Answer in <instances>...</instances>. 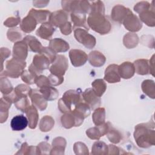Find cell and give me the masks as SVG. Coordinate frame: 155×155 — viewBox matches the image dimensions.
Returning <instances> with one entry per match:
<instances>
[{
	"label": "cell",
	"mask_w": 155,
	"mask_h": 155,
	"mask_svg": "<svg viewBox=\"0 0 155 155\" xmlns=\"http://www.w3.org/2000/svg\"><path fill=\"white\" fill-rule=\"evenodd\" d=\"M136 144L140 148H148L155 144V130L154 121L137 124L133 133Z\"/></svg>",
	"instance_id": "cell-1"
},
{
	"label": "cell",
	"mask_w": 155,
	"mask_h": 155,
	"mask_svg": "<svg viewBox=\"0 0 155 155\" xmlns=\"http://www.w3.org/2000/svg\"><path fill=\"white\" fill-rule=\"evenodd\" d=\"M87 23L88 27L101 35L108 34L111 29V24L105 14L99 12L90 13Z\"/></svg>",
	"instance_id": "cell-2"
},
{
	"label": "cell",
	"mask_w": 155,
	"mask_h": 155,
	"mask_svg": "<svg viewBox=\"0 0 155 155\" xmlns=\"http://www.w3.org/2000/svg\"><path fill=\"white\" fill-rule=\"evenodd\" d=\"M82 91L78 90H68L66 91L62 97L59 99L58 108L62 113L71 111L72 108L82 101Z\"/></svg>",
	"instance_id": "cell-3"
},
{
	"label": "cell",
	"mask_w": 155,
	"mask_h": 155,
	"mask_svg": "<svg viewBox=\"0 0 155 155\" xmlns=\"http://www.w3.org/2000/svg\"><path fill=\"white\" fill-rule=\"evenodd\" d=\"M26 62L15 58L7 61L5 64V69L1 72V76L18 78L26 67Z\"/></svg>",
	"instance_id": "cell-4"
},
{
	"label": "cell",
	"mask_w": 155,
	"mask_h": 155,
	"mask_svg": "<svg viewBox=\"0 0 155 155\" xmlns=\"http://www.w3.org/2000/svg\"><path fill=\"white\" fill-rule=\"evenodd\" d=\"M74 36L76 40L88 49H92L96 45V40L94 36L88 33V31L82 28H76L74 30Z\"/></svg>",
	"instance_id": "cell-5"
},
{
	"label": "cell",
	"mask_w": 155,
	"mask_h": 155,
	"mask_svg": "<svg viewBox=\"0 0 155 155\" xmlns=\"http://www.w3.org/2000/svg\"><path fill=\"white\" fill-rule=\"evenodd\" d=\"M68 68L67 58L62 54H58L52 65L49 68L51 74L59 76H63Z\"/></svg>",
	"instance_id": "cell-6"
},
{
	"label": "cell",
	"mask_w": 155,
	"mask_h": 155,
	"mask_svg": "<svg viewBox=\"0 0 155 155\" xmlns=\"http://www.w3.org/2000/svg\"><path fill=\"white\" fill-rule=\"evenodd\" d=\"M90 111V107L85 102H81L76 105L71 110V113L76 118L77 127H79L83 123L84 119L89 116L91 113Z\"/></svg>",
	"instance_id": "cell-7"
},
{
	"label": "cell",
	"mask_w": 155,
	"mask_h": 155,
	"mask_svg": "<svg viewBox=\"0 0 155 155\" xmlns=\"http://www.w3.org/2000/svg\"><path fill=\"white\" fill-rule=\"evenodd\" d=\"M111 125L110 122H107L100 125H96V127L87 129L85 132L86 134L90 139L99 140L102 136L107 133Z\"/></svg>",
	"instance_id": "cell-8"
},
{
	"label": "cell",
	"mask_w": 155,
	"mask_h": 155,
	"mask_svg": "<svg viewBox=\"0 0 155 155\" xmlns=\"http://www.w3.org/2000/svg\"><path fill=\"white\" fill-rule=\"evenodd\" d=\"M124 27L132 33L139 31L142 27V23L139 18L132 12L129 13L122 22Z\"/></svg>",
	"instance_id": "cell-9"
},
{
	"label": "cell",
	"mask_w": 155,
	"mask_h": 155,
	"mask_svg": "<svg viewBox=\"0 0 155 155\" xmlns=\"http://www.w3.org/2000/svg\"><path fill=\"white\" fill-rule=\"evenodd\" d=\"M34 67L41 74L43 70L48 69L51 63L50 59L45 53L40 52L33 56V62L31 63Z\"/></svg>",
	"instance_id": "cell-10"
},
{
	"label": "cell",
	"mask_w": 155,
	"mask_h": 155,
	"mask_svg": "<svg viewBox=\"0 0 155 155\" xmlns=\"http://www.w3.org/2000/svg\"><path fill=\"white\" fill-rule=\"evenodd\" d=\"M69 58L71 64L76 67L84 65L88 60V56L85 52L79 49L70 50Z\"/></svg>",
	"instance_id": "cell-11"
},
{
	"label": "cell",
	"mask_w": 155,
	"mask_h": 155,
	"mask_svg": "<svg viewBox=\"0 0 155 155\" xmlns=\"http://www.w3.org/2000/svg\"><path fill=\"white\" fill-rule=\"evenodd\" d=\"M82 96L85 102L89 105L91 110H95L101 105V98L93 91L92 88H87L82 93Z\"/></svg>",
	"instance_id": "cell-12"
},
{
	"label": "cell",
	"mask_w": 155,
	"mask_h": 155,
	"mask_svg": "<svg viewBox=\"0 0 155 155\" xmlns=\"http://www.w3.org/2000/svg\"><path fill=\"white\" fill-rule=\"evenodd\" d=\"M131 12V10L124 6L123 5L117 4L114 5L111 12V18L114 22L122 23L126 16Z\"/></svg>",
	"instance_id": "cell-13"
},
{
	"label": "cell",
	"mask_w": 155,
	"mask_h": 155,
	"mask_svg": "<svg viewBox=\"0 0 155 155\" xmlns=\"http://www.w3.org/2000/svg\"><path fill=\"white\" fill-rule=\"evenodd\" d=\"M32 105L40 111H44L47 107V101L44 97L39 90L32 89L30 96Z\"/></svg>",
	"instance_id": "cell-14"
},
{
	"label": "cell",
	"mask_w": 155,
	"mask_h": 155,
	"mask_svg": "<svg viewBox=\"0 0 155 155\" xmlns=\"http://www.w3.org/2000/svg\"><path fill=\"white\" fill-rule=\"evenodd\" d=\"M28 47L26 42L22 39L14 44L13 47V58L25 61L28 55Z\"/></svg>",
	"instance_id": "cell-15"
},
{
	"label": "cell",
	"mask_w": 155,
	"mask_h": 155,
	"mask_svg": "<svg viewBox=\"0 0 155 155\" xmlns=\"http://www.w3.org/2000/svg\"><path fill=\"white\" fill-rule=\"evenodd\" d=\"M68 14L64 10H59L51 13L48 22L55 27H59L61 25L68 21Z\"/></svg>",
	"instance_id": "cell-16"
},
{
	"label": "cell",
	"mask_w": 155,
	"mask_h": 155,
	"mask_svg": "<svg viewBox=\"0 0 155 155\" xmlns=\"http://www.w3.org/2000/svg\"><path fill=\"white\" fill-rule=\"evenodd\" d=\"M104 79L110 84L120 82V77L119 73V65L114 64L109 65L105 70Z\"/></svg>",
	"instance_id": "cell-17"
},
{
	"label": "cell",
	"mask_w": 155,
	"mask_h": 155,
	"mask_svg": "<svg viewBox=\"0 0 155 155\" xmlns=\"http://www.w3.org/2000/svg\"><path fill=\"white\" fill-rule=\"evenodd\" d=\"M54 31V27L48 22H47L41 25V26L37 29L36 35L43 39L50 40Z\"/></svg>",
	"instance_id": "cell-18"
},
{
	"label": "cell",
	"mask_w": 155,
	"mask_h": 155,
	"mask_svg": "<svg viewBox=\"0 0 155 155\" xmlns=\"http://www.w3.org/2000/svg\"><path fill=\"white\" fill-rule=\"evenodd\" d=\"M119 73L120 77L124 79L131 78L135 73L134 64L128 61L122 63L119 65Z\"/></svg>",
	"instance_id": "cell-19"
},
{
	"label": "cell",
	"mask_w": 155,
	"mask_h": 155,
	"mask_svg": "<svg viewBox=\"0 0 155 155\" xmlns=\"http://www.w3.org/2000/svg\"><path fill=\"white\" fill-rule=\"evenodd\" d=\"M48 47L55 53L65 52L70 48L69 44L62 38H53L50 39Z\"/></svg>",
	"instance_id": "cell-20"
},
{
	"label": "cell",
	"mask_w": 155,
	"mask_h": 155,
	"mask_svg": "<svg viewBox=\"0 0 155 155\" xmlns=\"http://www.w3.org/2000/svg\"><path fill=\"white\" fill-rule=\"evenodd\" d=\"M37 24L36 20L31 15L28 14L22 19L20 23V28L24 33H30L35 29Z\"/></svg>",
	"instance_id": "cell-21"
},
{
	"label": "cell",
	"mask_w": 155,
	"mask_h": 155,
	"mask_svg": "<svg viewBox=\"0 0 155 155\" xmlns=\"http://www.w3.org/2000/svg\"><path fill=\"white\" fill-rule=\"evenodd\" d=\"M12 101L3 95L0 99V122H5L8 116V110L12 104Z\"/></svg>",
	"instance_id": "cell-22"
},
{
	"label": "cell",
	"mask_w": 155,
	"mask_h": 155,
	"mask_svg": "<svg viewBox=\"0 0 155 155\" xmlns=\"http://www.w3.org/2000/svg\"><path fill=\"white\" fill-rule=\"evenodd\" d=\"M71 21L73 24V28L84 27L87 31L89 27L87 23L86 15L81 12H74L70 13Z\"/></svg>",
	"instance_id": "cell-23"
},
{
	"label": "cell",
	"mask_w": 155,
	"mask_h": 155,
	"mask_svg": "<svg viewBox=\"0 0 155 155\" xmlns=\"http://www.w3.org/2000/svg\"><path fill=\"white\" fill-rule=\"evenodd\" d=\"M88 59L90 65L95 67L103 66L106 61L105 56L101 52L97 50L91 51L88 56Z\"/></svg>",
	"instance_id": "cell-24"
},
{
	"label": "cell",
	"mask_w": 155,
	"mask_h": 155,
	"mask_svg": "<svg viewBox=\"0 0 155 155\" xmlns=\"http://www.w3.org/2000/svg\"><path fill=\"white\" fill-rule=\"evenodd\" d=\"M66 145L67 142L65 138L62 137H55L52 141L53 148H51L50 154H64Z\"/></svg>",
	"instance_id": "cell-25"
},
{
	"label": "cell",
	"mask_w": 155,
	"mask_h": 155,
	"mask_svg": "<svg viewBox=\"0 0 155 155\" xmlns=\"http://www.w3.org/2000/svg\"><path fill=\"white\" fill-rule=\"evenodd\" d=\"M25 114L28 121V127L31 129H35L39 120V114L37 108L33 105H30Z\"/></svg>",
	"instance_id": "cell-26"
},
{
	"label": "cell",
	"mask_w": 155,
	"mask_h": 155,
	"mask_svg": "<svg viewBox=\"0 0 155 155\" xmlns=\"http://www.w3.org/2000/svg\"><path fill=\"white\" fill-rule=\"evenodd\" d=\"M28 125V119L24 115H17L13 117L10 126L13 131H21L24 130Z\"/></svg>",
	"instance_id": "cell-27"
},
{
	"label": "cell",
	"mask_w": 155,
	"mask_h": 155,
	"mask_svg": "<svg viewBox=\"0 0 155 155\" xmlns=\"http://www.w3.org/2000/svg\"><path fill=\"white\" fill-rule=\"evenodd\" d=\"M139 16L140 21L145 23L147 25L151 27L155 26L154 6L139 13Z\"/></svg>",
	"instance_id": "cell-28"
},
{
	"label": "cell",
	"mask_w": 155,
	"mask_h": 155,
	"mask_svg": "<svg viewBox=\"0 0 155 155\" xmlns=\"http://www.w3.org/2000/svg\"><path fill=\"white\" fill-rule=\"evenodd\" d=\"M28 14L31 15L36 20L38 24H43L48 22L51 12L47 10H36L31 8Z\"/></svg>",
	"instance_id": "cell-29"
},
{
	"label": "cell",
	"mask_w": 155,
	"mask_h": 155,
	"mask_svg": "<svg viewBox=\"0 0 155 155\" xmlns=\"http://www.w3.org/2000/svg\"><path fill=\"white\" fill-rule=\"evenodd\" d=\"M39 88L40 92L47 101L56 100L59 96L58 90L51 85H45Z\"/></svg>",
	"instance_id": "cell-30"
},
{
	"label": "cell",
	"mask_w": 155,
	"mask_h": 155,
	"mask_svg": "<svg viewBox=\"0 0 155 155\" xmlns=\"http://www.w3.org/2000/svg\"><path fill=\"white\" fill-rule=\"evenodd\" d=\"M23 40L26 42L28 50L34 53H39L43 46L39 40L33 36L27 35L23 38Z\"/></svg>",
	"instance_id": "cell-31"
},
{
	"label": "cell",
	"mask_w": 155,
	"mask_h": 155,
	"mask_svg": "<svg viewBox=\"0 0 155 155\" xmlns=\"http://www.w3.org/2000/svg\"><path fill=\"white\" fill-rule=\"evenodd\" d=\"M135 72L140 75H146L150 73L149 61L148 59H140L136 60L134 63Z\"/></svg>",
	"instance_id": "cell-32"
},
{
	"label": "cell",
	"mask_w": 155,
	"mask_h": 155,
	"mask_svg": "<svg viewBox=\"0 0 155 155\" xmlns=\"http://www.w3.org/2000/svg\"><path fill=\"white\" fill-rule=\"evenodd\" d=\"M139 37L135 33L129 32L126 33L123 38V44L128 49L135 48L139 43Z\"/></svg>",
	"instance_id": "cell-33"
},
{
	"label": "cell",
	"mask_w": 155,
	"mask_h": 155,
	"mask_svg": "<svg viewBox=\"0 0 155 155\" xmlns=\"http://www.w3.org/2000/svg\"><path fill=\"white\" fill-rule=\"evenodd\" d=\"M81 1H62L61 5L64 10L67 13L81 12Z\"/></svg>",
	"instance_id": "cell-34"
},
{
	"label": "cell",
	"mask_w": 155,
	"mask_h": 155,
	"mask_svg": "<svg viewBox=\"0 0 155 155\" xmlns=\"http://www.w3.org/2000/svg\"><path fill=\"white\" fill-rule=\"evenodd\" d=\"M141 88L144 94L151 99L155 98V84L150 79L144 80L141 84Z\"/></svg>",
	"instance_id": "cell-35"
},
{
	"label": "cell",
	"mask_w": 155,
	"mask_h": 155,
	"mask_svg": "<svg viewBox=\"0 0 155 155\" xmlns=\"http://www.w3.org/2000/svg\"><path fill=\"white\" fill-rule=\"evenodd\" d=\"M108 153V146L102 141L95 142L92 147L91 154L93 155H106Z\"/></svg>",
	"instance_id": "cell-36"
},
{
	"label": "cell",
	"mask_w": 155,
	"mask_h": 155,
	"mask_svg": "<svg viewBox=\"0 0 155 155\" xmlns=\"http://www.w3.org/2000/svg\"><path fill=\"white\" fill-rule=\"evenodd\" d=\"M62 125L66 129H70L73 127H76V121L74 116L71 111L64 113L61 117Z\"/></svg>",
	"instance_id": "cell-37"
},
{
	"label": "cell",
	"mask_w": 155,
	"mask_h": 155,
	"mask_svg": "<svg viewBox=\"0 0 155 155\" xmlns=\"http://www.w3.org/2000/svg\"><path fill=\"white\" fill-rule=\"evenodd\" d=\"M54 125V119L50 116L46 115L42 117L41 119L39 124V127L42 132H48L53 128Z\"/></svg>",
	"instance_id": "cell-38"
},
{
	"label": "cell",
	"mask_w": 155,
	"mask_h": 155,
	"mask_svg": "<svg viewBox=\"0 0 155 155\" xmlns=\"http://www.w3.org/2000/svg\"><path fill=\"white\" fill-rule=\"evenodd\" d=\"M92 120L94 124L96 126L105 123V110L103 107H98L95 109L92 114Z\"/></svg>",
	"instance_id": "cell-39"
},
{
	"label": "cell",
	"mask_w": 155,
	"mask_h": 155,
	"mask_svg": "<svg viewBox=\"0 0 155 155\" xmlns=\"http://www.w3.org/2000/svg\"><path fill=\"white\" fill-rule=\"evenodd\" d=\"M91 86L92 90L99 97H101L107 89V84L102 79H97L94 80L91 83Z\"/></svg>",
	"instance_id": "cell-40"
},
{
	"label": "cell",
	"mask_w": 155,
	"mask_h": 155,
	"mask_svg": "<svg viewBox=\"0 0 155 155\" xmlns=\"http://www.w3.org/2000/svg\"><path fill=\"white\" fill-rule=\"evenodd\" d=\"M23 31L19 27H14L9 28L7 32L8 39L13 42L21 41L23 37Z\"/></svg>",
	"instance_id": "cell-41"
},
{
	"label": "cell",
	"mask_w": 155,
	"mask_h": 155,
	"mask_svg": "<svg viewBox=\"0 0 155 155\" xmlns=\"http://www.w3.org/2000/svg\"><path fill=\"white\" fill-rule=\"evenodd\" d=\"M106 134L109 141L114 144L119 143L122 139L123 137L122 133L113 127L111 125Z\"/></svg>",
	"instance_id": "cell-42"
},
{
	"label": "cell",
	"mask_w": 155,
	"mask_h": 155,
	"mask_svg": "<svg viewBox=\"0 0 155 155\" xmlns=\"http://www.w3.org/2000/svg\"><path fill=\"white\" fill-rule=\"evenodd\" d=\"M31 90L32 89L28 85L26 84H21L17 85L14 89L15 93L16 96V100L19 97L30 96Z\"/></svg>",
	"instance_id": "cell-43"
},
{
	"label": "cell",
	"mask_w": 155,
	"mask_h": 155,
	"mask_svg": "<svg viewBox=\"0 0 155 155\" xmlns=\"http://www.w3.org/2000/svg\"><path fill=\"white\" fill-rule=\"evenodd\" d=\"M0 90L3 95L11 93L13 91V87L10 81L5 76H1L0 78Z\"/></svg>",
	"instance_id": "cell-44"
},
{
	"label": "cell",
	"mask_w": 155,
	"mask_h": 155,
	"mask_svg": "<svg viewBox=\"0 0 155 155\" xmlns=\"http://www.w3.org/2000/svg\"><path fill=\"white\" fill-rule=\"evenodd\" d=\"M21 79L22 81L25 82L26 84L28 85H31L33 84H35L36 79L38 78V76L36 75L35 73L33 72L26 70H24L21 74Z\"/></svg>",
	"instance_id": "cell-45"
},
{
	"label": "cell",
	"mask_w": 155,
	"mask_h": 155,
	"mask_svg": "<svg viewBox=\"0 0 155 155\" xmlns=\"http://www.w3.org/2000/svg\"><path fill=\"white\" fill-rule=\"evenodd\" d=\"M14 104L16 108L23 113H25L30 107V102L27 97H19Z\"/></svg>",
	"instance_id": "cell-46"
},
{
	"label": "cell",
	"mask_w": 155,
	"mask_h": 155,
	"mask_svg": "<svg viewBox=\"0 0 155 155\" xmlns=\"http://www.w3.org/2000/svg\"><path fill=\"white\" fill-rule=\"evenodd\" d=\"M16 154H36V147L29 146L27 143L24 142Z\"/></svg>",
	"instance_id": "cell-47"
},
{
	"label": "cell",
	"mask_w": 155,
	"mask_h": 155,
	"mask_svg": "<svg viewBox=\"0 0 155 155\" xmlns=\"http://www.w3.org/2000/svg\"><path fill=\"white\" fill-rule=\"evenodd\" d=\"M73 151L76 155L89 154L88 147L84 143L81 142H77L74 143Z\"/></svg>",
	"instance_id": "cell-48"
},
{
	"label": "cell",
	"mask_w": 155,
	"mask_h": 155,
	"mask_svg": "<svg viewBox=\"0 0 155 155\" xmlns=\"http://www.w3.org/2000/svg\"><path fill=\"white\" fill-rule=\"evenodd\" d=\"M51 148V146L47 142H41L36 146V154H48Z\"/></svg>",
	"instance_id": "cell-49"
},
{
	"label": "cell",
	"mask_w": 155,
	"mask_h": 155,
	"mask_svg": "<svg viewBox=\"0 0 155 155\" xmlns=\"http://www.w3.org/2000/svg\"><path fill=\"white\" fill-rule=\"evenodd\" d=\"M153 1H152V3L150 4V2L147 1H140L137 2V4H135L134 6V10L137 13H140L143 11H145L147 10L150 9L152 7L154 6L153 4Z\"/></svg>",
	"instance_id": "cell-50"
},
{
	"label": "cell",
	"mask_w": 155,
	"mask_h": 155,
	"mask_svg": "<svg viewBox=\"0 0 155 155\" xmlns=\"http://www.w3.org/2000/svg\"><path fill=\"white\" fill-rule=\"evenodd\" d=\"M91 4V12H99L105 14L104 4L101 1H96L90 2Z\"/></svg>",
	"instance_id": "cell-51"
},
{
	"label": "cell",
	"mask_w": 155,
	"mask_h": 155,
	"mask_svg": "<svg viewBox=\"0 0 155 155\" xmlns=\"http://www.w3.org/2000/svg\"><path fill=\"white\" fill-rule=\"evenodd\" d=\"M21 23V18L19 16H11L8 18L4 22V25L8 28H14Z\"/></svg>",
	"instance_id": "cell-52"
},
{
	"label": "cell",
	"mask_w": 155,
	"mask_h": 155,
	"mask_svg": "<svg viewBox=\"0 0 155 155\" xmlns=\"http://www.w3.org/2000/svg\"><path fill=\"white\" fill-rule=\"evenodd\" d=\"M140 42L142 45L153 48L154 47V39L151 35H143L140 39Z\"/></svg>",
	"instance_id": "cell-53"
},
{
	"label": "cell",
	"mask_w": 155,
	"mask_h": 155,
	"mask_svg": "<svg viewBox=\"0 0 155 155\" xmlns=\"http://www.w3.org/2000/svg\"><path fill=\"white\" fill-rule=\"evenodd\" d=\"M48 78L49 79L50 85L51 86H58L61 85L64 82V77L59 76L57 75H54L53 74H50Z\"/></svg>",
	"instance_id": "cell-54"
},
{
	"label": "cell",
	"mask_w": 155,
	"mask_h": 155,
	"mask_svg": "<svg viewBox=\"0 0 155 155\" xmlns=\"http://www.w3.org/2000/svg\"><path fill=\"white\" fill-rule=\"evenodd\" d=\"M61 32L64 35H69L72 32L73 27L71 25V23L68 21L64 22L59 26Z\"/></svg>",
	"instance_id": "cell-55"
},
{
	"label": "cell",
	"mask_w": 155,
	"mask_h": 155,
	"mask_svg": "<svg viewBox=\"0 0 155 155\" xmlns=\"http://www.w3.org/2000/svg\"><path fill=\"white\" fill-rule=\"evenodd\" d=\"M35 84H36L37 87L39 88L45 85H51L48 77H46L44 75L38 76L36 79Z\"/></svg>",
	"instance_id": "cell-56"
},
{
	"label": "cell",
	"mask_w": 155,
	"mask_h": 155,
	"mask_svg": "<svg viewBox=\"0 0 155 155\" xmlns=\"http://www.w3.org/2000/svg\"><path fill=\"white\" fill-rule=\"evenodd\" d=\"M0 52H1V63H2V67H1V71H2V70H3L4 61L10 56L11 51L8 48L1 47Z\"/></svg>",
	"instance_id": "cell-57"
},
{
	"label": "cell",
	"mask_w": 155,
	"mask_h": 155,
	"mask_svg": "<svg viewBox=\"0 0 155 155\" xmlns=\"http://www.w3.org/2000/svg\"><path fill=\"white\" fill-rule=\"evenodd\" d=\"M108 154H121V152H120V150L121 149L113 145V144H109L108 145Z\"/></svg>",
	"instance_id": "cell-58"
},
{
	"label": "cell",
	"mask_w": 155,
	"mask_h": 155,
	"mask_svg": "<svg viewBox=\"0 0 155 155\" xmlns=\"http://www.w3.org/2000/svg\"><path fill=\"white\" fill-rule=\"evenodd\" d=\"M49 3V1H43V0H39V1H34L33 2V4L35 7L37 8H42L45 7Z\"/></svg>",
	"instance_id": "cell-59"
},
{
	"label": "cell",
	"mask_w": 155,
	"mask_h": 155,
	"mask_svg": "<svg viewBox=\"0 0 155 155\" xmlns=\"http://www.w3.org/2000/svg\"><path fill=\"white\" fill-rule=\"evenodd\" d=\"M154 55L153 54L152 56V57L151 58L150 60L148 61H149V68H150V73H151L153 76H154Z\"/></svg>",
	"instance_id": "cell-60"
}]
</instances>
